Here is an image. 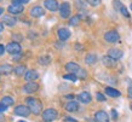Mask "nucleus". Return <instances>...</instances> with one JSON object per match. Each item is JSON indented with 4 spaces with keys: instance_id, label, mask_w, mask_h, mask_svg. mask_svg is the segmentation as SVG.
<instances>
[{
    "instance_id": "nucleus-1",
    "label": "nucleus",
    "mask_w": 132,
    "mask_h": 122,
    "mask_svg": "<svg viewBox=\"0 0 132 122\" xmlns=\"http://www.w3.org/2000/svg\"><path fill=\"white\" fill-rule=\"evenodd\" d=\"M26 104H27L28 108L30 109V112H32V114H34V115L43 114V103L38 98L28 97V98H26Z\"/></svg>"
},
{
    "instance_id": "nucleus-2",
    "label": "nucleus",
    "mask_w": 132,
    "mask_h": 122,
    "mask_svg": "<svg viewBox=\"0 0 132 122\" xmlns=\"http://www.w3.org/2000/svg\"><path fill=\"white\" fill-rule=\"evenodd\" d=\"M41 117H43V121L44 122H53V121H56L57 117H58V112H57L56 109L48 108V109H45L43 111Z\"/></svg>"
},
{
    "instance_id": "nucleus-3",
    "label": "nucleus",
    "mask_w": 132,
    "mask_h": 122,
    "mask_svg": "<svg viewBox=\"0 0 132 122\" xmlns=\"http://www.w3.org/2000/svg\"><path fill=\"white\" fill-rule=\"evenodd\" d=\"M70 13H72V7H70V4L68 1H64L60 5V16L62 18H69L70 17Z\"/></svg>"
},
{
    "instance_id": "nucleus-4",
    "label": "nucleus",
    "mask_w": 132,
    "mask_h": 122,
    "mask_svg": "<svg viewBox=\"0 0 132 122\" xmlns=\"http://www.w3.org/2000/svg\"><path fill=\"white\" fill-rule=\"evenodd\" d=\"M104 40L108 43H116L120 40V35L116 30H108L104 34Z\"/></svg>"
},
{
    "instance_id": "nucleus-5",
    "label": "nucleus",
    "mask_w": 132,
    "mask_h": 122,
    "mask_svg": "<svg viewBox=\"0 0 132 122\" xmlns=\"http://www.w3.org/2000/svg\"><path fill=\"white\" fill-rule=\"evenodd\" d=\"M13 114L21 117H27L30 115V109L28 108V105H17L13 110Z\"/></svg>"
},
{
    "instance_id": "nucleus-6",
    "label": "nucleus",
    "mask_w": 132,
    "mask_h": 122,
    "mask_svg": "<svg viewBox=\"0 0 132 122\" xmlns=\"http://www.w3.org/2000/svg\"><path fill=\"white\" fill-rule=\"evenodd\" d=\"M21 51H22V47L17 41L9 42L7 46H6V52H9L10 55H20Z\"/></svg>"
},
{
    "instance_id": "nucleus-7",
    "label": "nucleus",
    "mask_w": 132,
    "mask_h": 122,
    "mask_svg": "<svg viewBox=\"0 0 132 122\" xmlns=\"http://www.w3.org/2000/svg\"><path fill=\"white\" fill-rule=\"evenodd\" d=\"M23 92L27 93V94H32V93H35L39 91V83L34 82V81H29L23 86Z\"/></svg>"
},
{
    "instance_id": "nucleus-8",
    "label": "nucleus",
    "mask_w": 132,
    "mask_h": 122,
    "mask_svg": "<svg viewBox=\"0 0 132 122\" xmlns=\"http://www.w3.org/2000/svg\"><path fill=\"white\" fill-rule=\"evenodd\" d=\"M114 3V7H115V10L118 12H120L121 15L124 17H130V13H128V11H127V8H126V6H125L122 3H121L120 0H114L113 1Z\"/></svg>"
},
{
    "instance_id": "nucleus-9",
    "label": "nucleus",
    "mask_w": 132,
    "mask_h": 122,
    "mask_svg": "<svg viewBox=\"0 0 132 122\" xmlns=\"http://www.w3.org/2000/svg\"><path fill=\"white\" fill-rule=\"evenodd\" d=\"M44 6H45V8H47L48 11H52V12L60 10V4H58L57 0H45Z\"/></svg>"
},
{
    "instance_id": "nucleus-10",
    "label": "nucleus",
    "mask_w": 132,
    "mask_h": 122,
    "mask_svg": "<svg viewBox=\"0 0 132 122\" xmlns=\"http://www.w3.org/2000/svg\"><path fill=\"white\" fill-rule=\"evenodd\" d=\"M95 121L96 122H109L110 118H109V115L105 111L100 110L95 114Z\"/></svg>"
},
{
    "instance_id": "nucleus-11",
    "label": "nucleus",
    "mask_w": 132,
    "mask_h": 122,
    "mask_svg": "<svg viewBox=\"0 0 132 122\" xmlns=\"http://www.w3.org/2000/svg\"><path fill=\"white\" fill-rule=\"evenodd\" d=\"M7 11L10 15H20L24 11V6L23 5H17V4H12L7 7Z\"/></svg>"
},
{
    "instance_id": "nucleus-12",
    "label": "nucleus",
    "mask_w": 132,
    "mask_h": 122,
    "mask_svg": "<svg viewBox=\"0 0 132 122\" xmlns=\"http://www.w3.org/2000/svg\"><path fill=\"white\" fill-rule=\"evenodd\" d=\"M30 16L34 17V18H39V17H43L45 15V10L41 6H34V7L30 8Z\"/></svg>"
},
{
    "instance_id": "nucleus-13",
    "label": "nucleus",
    "mask_w": 132,
    "mask_h": 122,
    "mask_svg": "<svg viewBox=\"0 0 132 122\" xmlns=\"http://www.w3.org/2000/svg\"><path fill=\"white\" fill-rule=\"evenodd\" d=\"M57 36H58L60 40L65 41V40H68L69 38H70V30L67 29V28H60V29L57 30Z\"/></svg>"
},
{
    "instance_id": "nucleus-14",
    "label": "nucleus",
    "mask_w": 132,
    "mask_h": 122,
    "mask_svg": "<svg viewBox=\"0 0 132 122\" xmlns=\"http://www.w3.org/2000/svg\"><path fill=\"white\" fill-rule=\"evenodd\" d=\"M102 63H103L104 67H107V68H114L116 67V59L112 58L110 56H103L102 57Z\"/></svg>"
},
{
    "instance_id": "nucleus-15",
    "label": "nucleus",
    "mask_w": 132,
    "mask_h": 122,
    "mask_svg": "<svg viewBox=\"0 0 132 122\" xmlns=\"http://www.w3.org/2000/svg\"><path fill=\"white\" fill-rule=\"evenodd\" d=\"M24 79L26 81H35L36 79H39V73L34 69H30V70H27V73L24 74Z\"/></svg>"
},
{
    "instance_id": "nucleus-16",
    "label": "nucleus",
    "mask_w": 132,
    "mask_h": 122,
    "mask_svg": "<svg viewBox=\"0 0 132 122\" xmlns=\"http://www.w3.org/2000/svg\"><path fill=\"white\" fill-rule=\"evenodd\" d=\"M78 100L80 103H82V104H88V103L92 100V97L88 92L84 91V92H81V93L78 94Z\"/></svg>"
},
{
    "instance_id": "nucleus-17",
    "label": "nucleus",
    "mask_w": 132,
    "mask_h": 122,
    "mask_svg": "<svg viewBox=\"0 0 132 122\" xmlns=\"http://www.w3.org/2000/svg\"><path fill=\"white\" fill-rule=\"evenodd\" d=\"M65 70L68 71V73H72V74H76L78 71L80 70L81 68L79 64H76L75 62H68V63L65 64Z\"/></svg>"
},
{
    "instance_id": "nucleus-18",
    "label": "nucleus",
    "mask_w": 132,
    "mask_h": 122,
    "mask_svg": "<svg viewBox=\"0 0 132 122\" xmlns=\"http://www.w3.org/2000/svg\"><path fill=\"white\" fill-rule=\"evenodd\" d=\"M3 23L6 24L7 27H15L17 23V20L13 17V15H6L3 18Z\"/></svg>"
},
{
    "instance_id": "nucleus-19",
    "label": "nucleus",
    "mask_w": 132,
    "mask_h": 122,
    "mask_svg": "<svg viewBox=\"0 0 132 122\" xmlns=\"http://www.w3.org/2000/svg\"><path fill=\"white\" fill-rule=\"evenodd\" d=\"M65 110L68 112H75V111L79 110V103L75 102V100H69L67 104H65Z\"/></svg>"
},
{
    "instance_id": "nucleus-20",
    "label": "nucleus",
    "mask_w": 132,
    "mask_h": 122,
    "mask_svg": "<svg viewBox=\"0 0 132 122\" xmlns=\"http://www.w3.org/2000/svg\"><path fill=\"white\" fill-rule=\"evenodd\" d=\"M108 56H110L112 58L114 59H120L122 58V56H124V53H122V51L121 50H119V48H110L108 51Z\"/></svg>"
},
{
    "instance_id": "nucleus-21",
    "label": "nucleus",
    "mask_w": 132,
    "mask_h": 122,
    "mask_svg": "<svg viewBox=\"0 0 132 122\" xmlns=\"http://www.w3.org/2000/svg\"><path fill=\"white\" fill-rule=\"evenodd\" d=\"M97 60H98V57L95 53H87L85 57V63L87 65H95L97 63Z\"/></svg>"
},
{
    "instance_id": "nucleus-22",
    "label": "nucleus",
    "mask_w": 132,
    "mask_h": 122,
    "mask_svg": "<svg viewBox=\"0 0 132 122\" xmlns=\"http://www.w3.org/2000/svg\"><path fill=\"white\" fill-rule=\"evenodd\" d=\"M105 94L109 95V97H112V98H118V97L121 95V93H120V91L115 90V88H113V87H107V88H105Z\"/></svg>"
},
{
    "instance_id": "nucleus-23",
    "label": "nucleus",
    "mask_w": 132,
    "mask_h": 122,
    "mask_svg": "<svg viewBox=\"0 0 132 122\" xmlns=\"http://www.w3.org/2000/svg\"><path fill=\"white\" fill-rule=\"evenodd\" d=\"M13 71V67L10 64H1L0 65V75H7Z\"/></svg>"
},
{
    "instance_id": "nucleus-24",
    "label": "nucleus",
    "mask_w": 132,
    "mask_h": 122,
    "mask_svg": "<svg viewBox=\"0 0 132 122\" xmlns=\"http://www.w3.org/2000/svg\"><path fill=\"white\" fill-rule=\"evenodd\" d=\"M13 73L17 75V76H22L27 73V69H26V65H17L16 68H13Z\"/></svg>"
},
{
    "instance_id": "nucleus-25",
    "label": "nucleus",
    "mask_w": 132,
    "mask_h": 122,
    "mask_svg": "<svg viewBox=\"0 0 132 122\" xmlns=\"http://www.w3.org/2000/svg\"><path fill=\"white\" fill-rule=\"evenodd\" d=\"M38 62L40 65H48L51 63V57L50 56H41L40 58L38 59Z\"/></svg>"
},
{
    "instance_id": "nucleus-26",
    "label": "nucleus",
    "mask_w": 132,
    "mask_h": 122,
    "mask_svg": "<svg viewBox=\"0 0 132 122\" xmlns=\"http://www.w3.org/2000/svg\"><path fill=\"white\" fill-rule=\"evenodd\" d=\"M1 103H3L4 105H6V106H11V105H13L15 100H13V98H12V97L5 95V97H3V98H1Z\"/></svg>"
},
{
    "instance_id": "nucleus-27",
    "label": "nucleus",
    "mask_w": 132,
    "mask_h": 122,
    "mask_svg": "<svg viewBox=\"0 0 132 122\" xmlns=\"http://www.w3.org/2000/svg\"><path fill=\"white\" fill-rule=\"evenodd\" d=\"M75 5L78 10H85V8L87 7V3H86V0H75Z\"/></svg>"
},
{
    "instance_id": "nucleus-28",
    "label": "nucleus",
    "mask_w": 132,
    "mask_h": 122,
    "mask_svg": "<svg viewBox=\"0 0 132 122\" xmlns=\"http://www.w3.org/2000/svg\"><path fill=\"white\" fill-rule=\"evenodd\" d=\"M80 23V16L79 15H76V16H73L69 18V25H73V27H75L78 24Z\"/></svg>"
},
{
    "instance_id": "nucleus-29",
    "label": "nucleus",
    "mask_w": 132,
    "mask_h": 122,
    "mask_svg": "<svg viewBox=\"0 0 132 122\" xmlns=\"http://www.w3.org/2000/svg\"><path fill=\"white\" fill-rule=\"evenodd\" d=\"M64 80H69V81H72V82H76L78 81V76L76 74H72V73H68V74H65L63 76Z\"/></svg>"
},
{
    "instance_id": "nucleus-30",
    "label": "nucleus",
    "mask_w": 132,
    "mask_h": 122,
    "mask_svg": "<svg viewBox=\"0 0 132 122\" xmlns=\"http://www.w3.org/2000/svg\"><path fill=\"white\" fill-rule=\"evenodd\" d=\"M76 76H78V79L84 80V79H86V76H87V71L85 70V69H80V70L76 73Z\"/></svg>"
},
{
    "instance_id": "nucleus-31",
    "label": "nucleus",
    "mask_w": 132,
    "mask_h": 122,
    "mask_svg": "<svg viewBox=\"0 0 132 122\" xmlns=\"http://www.w3.org/2000/svg\"><path fill=\"white\" fill-rule=\"evenodd\" d=\"M101 1H102V0H86V3H87L90 6H92V7H97V6H100Z\"/></svg>"
},
{
    "instance_id": "nucleus-32",
    "label": "nucleus",
    "mask_w": 132,
    "mask_h": 122,
    "mask_svg": "<svg viewBox=\"0 0 132 122\" xmlns=\"http://www.w3.org/2000/svg\"><path fill=\"white\" fill-rule=\"evenodd\" d=\"M96 98L98 102H105V95H104L103 93H100V92H98L96 94Z\"/></svg>"
},
{
    "instance_id": "nucleus-33",
    "label": "nucleus",
    "mask_w": 132,
    "mask_h": 122,
    "mask_svg": "<svg viewBox=\"0 0 132 122\" xmlns=\"http://www.w3.org/2000/svg\"><path fill=\"white\" fill-rule=\"evenodd\" d=\"M29 0H12V4H17V5H23L27 4Z\"/></svg>"
},
{
    "instance_id": "nucleus-34",
    "label": "nucleus",
    "mask_w": 132,
    "mask_h": 122,
    "mask_svg": "<svg viewBox=\"0 0 132 122\" xmlns=\"http://www.w3.org/2000/svg\"><path fill=\"white\" fill-rule=\"evenodd\" d=\"M128 97L132 99V81L128 80Z\"/></svg>"
},
{
    "instance_id": "nucleus-35",
    "label": "nucleus",
    "mask_w": 132,
    "mask_h": 122,
    "mask_svg": "<svg viewBox=\"0 0 132 122\" xmlns=\"http://www.w3.org/2000/svg\"><path fill=\"white\" fill-rule=\"evenodd\" d=\"M112 118L114 120V121H116V120H118V112H116L115 109H113V110H112Z\"/></svg>"
},
{
    "instance_id": "nucleus-36",
    "label": "nucleus",
    "mask_w": 132,
    "mask_h": 122,
    "mask_svg": "<svg viewBox=\"0 0 132 122\" xmlns=\"http://www.w3.org/2000/svg\"><path fill=\"white\" fill-rule=\"evenodd\" d=\"M6 109H7V106L4 105L3 103L0 102V114H1V112H4V111H6Z\"/></svg>"
},
{
    "instance_id": "nucleus-37",
    "label": "nucleus",
    "mask_w": 132,
    "mask_h": 122,
    "mask_svg": "<svg viewBox=\"0 0 132 122\" xmlns=\"http://www.w3.org/2000/svg\"><path fill=\"white\" fill-rule=\"evenodd\" d=\"M5 51H6V47H5L3 43H0V56H3L5 53Z\"/></svg>"
},
{
    "instance_id": "nucleus-38",
    "label": "nucleus",
    "mask_w": 132,
    "mask_h": 122,
    "mask_svg": "<svg viewBox=\"0 0 132 122\" xmlns=\"http://www.w3.org/2000/svg\"><path fill=\"white\" fill-rule=\"evenodd\" d=\"M64 121L65 122H78L75 118H73V117H65L64 118Z\"/></svg>"
},
{
    "instance_id": "nucleus-39",
    "label": "nucleus",
    "mask_w": 132,
    "mask_h": 122,
    "mask_svg": "<svg viewBox=\"0 0 132 122\" xmlns=\"http://www.w3.org/2000/svg\"><path fill=\"white\" fill-rule=\"evenodd\" d=\"M3 30H4V23H1V22H0V34L3 33Z\"/></svg>"
},
{
    "instance_id": "nucleus-40",
    "label": "nucleus",
    "mask_w": 132,
    "mask_h": 122,
    "mask_svg": "<svg viewBox=\"0 0 132 122\" xmlns=\"http://www.w3.org/2000/svg\"><path fill=\"white\" fill-rule=\"evenodd\" d=\"M65 98H67V99H74V95H73V94H67V95H65Z\"/></svg>"
},
{
    "instance_id": "nucleus-41",
    "label": "nucleus",
    "mask_w": 132,
    "mask_h": 122,
    "mask_svg": "<svg viewBox=\"0 0 132 122\" xmlns=\"http://www.w3.org/2000/svg\"><path fill=\"white\" fill-rule=\"evenodd\" d=\"M4 121H5L4 115H3V114H0V122H4Z\"/></svg>"
},
{
    "instance_id": "nucleus-42",
    "label": "nucleus",
    "mask_w": 132,
    "mask_h": 122,
    "mask_svg": "<svg viewBox=\"0 0 132 122\" xmlns=\"http://www.w3.org/2000/svg\"><path fill=\"white\" fill-rule=\"evenodd\" d=\"M3 13H4V8H3V7H0V16H1Z\"/></svg>"
},
{
    "instance_id": "nucleus-43",
    "label": "nucleus",
    "mask_w": 132,
    "mask_h": 122,
    "mask_svg": "<svg viewBox=\"0 0 132 122\" xmlns=\"http://www.w3.org/2000/svg\"><path fill=\"white\" fill-rule=\"evenodd\" d=\"M17 122H27V121H24V120H20V121H17Z\"/></svg>"
},
{
    "instance_id": "nucleus-44",
    "label": "nucleus",
    "mask_w": 132,
    "mask_h": 122,
    "mask_svg": "<svg viewBox=\"0 0 132 122\" xmlns=\"http://www.w3.org/2000/svg\"><path fill=\"white\" fill-rule=\"evenodd\" d=\"M130 8H131V11H132V4H131V5H130Z\"/></svg>"
},
{
    "instance_id": "nucleus-45",
    "label": "nucleus",
    "mask_w": 132,
    "mask_h": 122,
    "mask_svg": "<svg viewBox=\"0 0 132 122\" xmlns=\"http://www.w3.org/2000/svg\"><path fill=\"white\" fill-rule=\"evenodd\" d=\"M131 109H132V104H131Z\"/></svg>"
}]
</instances>
